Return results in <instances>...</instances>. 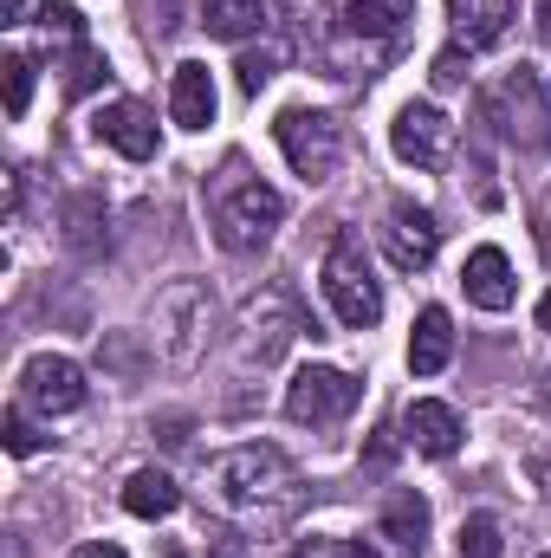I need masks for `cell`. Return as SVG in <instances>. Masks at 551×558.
Segmentation results:
<instances>
[{"label": "cell", "mask_w": 551, "mask_h": 558, "mask_svg": "<svg viewBox=\"0 0 551 558\" xmlns=\"http://www.w3.org/2000/svg\"><path fill=\"white\" fill-rule=\"evenodd\" d=\"M480 124H493V137L513 143V149H546L551 143V92L532 65H513L500 72L487 92H480Z\"/></svg>", "instance_id": "obj_1"}, {"label": "cell", "mask_w": 551, "mask_h": 558, "mask_svg": "<svg viewBox=\"0 0 551 558\" xmlns=\"http://www.w3.org/2000/svg\"><path fill=\"white\" fill-rule=\"evenodd\" d=\"M285 487H292V461L279 454L273 441H247V448H234V454L215 468V494H221L234 513L273 507V500H285Z\"/></svg>", "instance_id": "obj_2"}, {"label": "cell", "mask_w": 551, "mask_h": 558, "mask_svg": "<svg viewBox=\"0 0 551 558\" xmlns=\"http://www.w3.org/2000/svg\"><path fill=\"white\" fill-rule=\"evenodd\" d=\"M325 299H331L338 325H351V331H370L383 318V286L370 274L357 234H338L331 241V254H325Z\"/></svg>", "instance_id": "obj_3"}, {"label": "cell", "mask_w": 551, "mask_h": 558, "mask_svg": "<svg viewBox=\"0 0 551 558\" xmlns=\"http://www.w3.org/2000/svg\"><path fill=\"white\" fill-rule=\"evenodd\" d=\"M279 221H285V195L267 189L260 175L234 182V189L221 195V208H215V234H221L228 254H260V247L273 241Z\"/></svg>", "instance_id": "obj_4"}, {"label": "cell", "mask_w": 551, "mask_h": 558, "mask_svg": "<svg viewBox=\"0 0 551 558\" xmlns=\"http://www.w3.org/2000/svg\"><path fill=\"white\" fill-rule=\"evenodd\" d=\"M273 137H279V149H285V162H292L305 182H331V169H338V156H344V124H338L331 111L292 105V111L273 118Z\"/></svg>", "instance_id": "obj_5"}, {"label": "cell", "mask_w": 551, "mask_h": 558, "mask_svg": "<svg viewBox=\"0 0 551 558\" xmlns=\"http://www.w3.org/2000/svg\"><path fill=\"white\" fill-rule=\"evenodd\" d=\"M357 377L351 371H338V364H305L292 384H285V416L292 422H344L351 410H357Z\"/></svg>", "instance_id": "obj_6"}, {"label": "cell", "mask_w": 551, "mask_h": 558, "mask_svg": "<svg viewBox=\"0 0 551 558\" xmlns=\"http://www.w3.org/2000/svg\"><path fill=\"white\" fill-rule=\"evenodd\" d=\"M20 403H33L46 416H72L85 403V371L59 351H39V357L20 364Z\"/></svg>", "instance_id": "obj_7"}, {"label": "cell", "mask_w": 551, "mask_h": 558, "mask_svg": "<svg viewBox=\"0 0 551 558\" xmlns=\"http://www.w3.org/2000/svg\"><path fill=\"white\" fill-rule=\"evenodd\" d=\"M390 143H396V156H403L409 169H448V156H454V124H448L434 105H403L396 124H390Z\"/></svg>", "instance_id": "obj_8"}, {"label": "cell", "mask_w": 551, "mask_h": 558, "mask_svg": "<svg viewBox=\"0 0 551 558\" xmlns=\"http://www.w3.org/2000/svg\"><path fill=\"white\" fill-rule=\"evenodd\" d=\"M421 546H428V500L415 487H396L377 520V546L357 558H421Z\"/></svg>", "instance_id": "obj_9"}, {"label": "cell", "mask_w": 551, "mask_h": 558, "mask_svg": "<svg viewBox=\"0 0 551 558\" xmlns=\"http://www.w3.org/2000/svg\"><path fill=\"white\" fill-rule=\"evenodd\" d=\"M383 247H390V260H396L403 274H421V267L441 254V221H434L428 208H415V202H396V208H390V228H383Z\"/></svg>", "instance_id": "obj_10"}, {"label": "cell", "mask_w": 551, "mask_h": 558, "mask_svg": "<svg viewBox=\"0 0 551 558\" xmlns=\"http://www.w3.org/2000/svg\"><path fill=\"white\" fill-rule=\"evenodd\" d=\"M91 131H98V143H111V149L131 156V162H149V156H156V118H149L143 105H131V98L105 105V111L91 118Z\"/></svg>", "instance_id": "obj_11"}, {"label": "cell", "mask_w": 551, "mask_h": 558, "mask_svg": "<svg viewBox=\"0 0 551 558\" xmlns=\"http://www.w3.org/2000/svg\"><path fill=\"white\" fill-rule=\"evenodd\" d=\"M461 286H467V299H474L480 312H506V305L519 299L513 260H506L500 247H474V254H467V267H461Z\"/></svg>", "instance_id": "obj_12"}, {"label": "cell", "mask_w": 551, "mask_h": 558, "mask_svg": "<svg viewBox=\"0 0 551 558\" xmlns=\"http://www.w3.org/2000/svg\"><path fill=\"white\" fill-rule=\"evenodd\" d=\"M448 20H454L461 46L480 52V46H500L506 39V26L519 20V0H448Z\"/></svg>", "instance_id": "obj_13"}, {"label": "cell", "mask_w": 551, "mask_h": 558, "mask_svg": "<svg viewBox=\"0 0 551 558\" xmlns=\"http://www.w3.org/2000/svg\"><path fill=\"white\" fill-rule=\"evenodd\" d=\"M403 435H409L415 454H428V461H448L454 448H461V416L448 410V403H409L403 410Z\"/></svg>", "instance_id": "obj_14"}, {"label": "cell", "mask_w": 551, "mask_h": 558, "mask_svg": "<svg viewBox=\"0 0 551 558\" xmlns=\"http://www.w3.org/2000/svg\"><path fill=\"white\" fill-rule=\"evenodd\" d=\"M169 118L182 124V131H208L215 124V78H208V65H175V78H169Z\"/></svg>", "instance_id": "obj_15"}, {"label": "cell", "mask_w": 551, "mask_h": 558, "mask_svg": "<svg viewBox=\"0 0 551 558\" xmlns=\"http://www.w3.org/2000/svg\"><path fill=\"white\" fill-rule=\"evenodd\" d=\"M247 351L260 357V364H273L279 351H285V338L298 331V318H292V305H285V292H260V299H247Z\"/></svg>", "instance_id": "obj_16"}, {"label": "cell", "mask_w": 551, "mask_h": 558, "mask_svg": "<svg viewBox=\"0 0 551 558\" xmlns=\"http://www.w3.org/2000/svg\"><path fill=\"white\" fill-rule=\"evenodd\" d=\"M409 13H415V0H344V7H338L344 33H351V39H377V46H390Z\"/></svg>", "instance_id": "obj_17"}, {"label": "cell", "mask_w": 551, "mask_h": 558, "mask_svg": "<svg viewBox=\"0 0 551 558\" xmlns=\"http://www.w3.org/2000/svg\"><path fill=\"white\" fill-rule=\"evenodd\" d=\"M448 357H454V318L441 305H428L409 331V371L415 377H434V371H448Z\"/></svg>", "instance_id": "obj_18"}, {"label": "cell", "mask_w": 551, "mask_h": 558, "mask_svg": "<svg viewBox=\"0 0 551 558\" xmlns=\"http://www.w3.org/2000/svg\"><path fill=\"white\" fill-rule=\"evenodd\" d=\"M182 507V487L162 474V468H137L131 481H124V513H137V520H169Z\"/></svg>", "instance_id": "obj_19"}, {"label": "cell", "mask_w": 551, "mask_h": 558, "mask_svg": "<svg viewBox=\"0 0 551 558\" xmlns=\"http://www.w3.org/2000/svg\"><path fill=\"white\" fill-rule=\"evenodd\" d=\"M260 20H267L260 0H201V26L215 39H247V33H260Z\"/></svg>", "instance_id": "obj_20"}, {"label": "cell", "mask_w": 551, "mask_h": 558, "mask_svg": "<svg viewBox=\"0 0 551 558\" xmlns=\"http://www.w3.org/2000/svg\"><path fill=\"white\" fill-rule=\"evenodd\" d=\"M500 546H506V539H500V520H493V513H467L461 533H454V553L461 558H500Z\"/></svg>", "instance_id": "obj_21"}, {"label": "cell", "mask_w": 551, "mask_h": 558, "mask_svg": "<svg viewBox=\"0 0 551 558\" xmlns=\"http://www.w3.org/2000/svg\"><path fill=\"white\" fill-rule=\"evenodd\" d=\"M98 228H105V208H98V195H78V202L65 208V241H72L78 254H98Z\"/></svg>", "instance_id": "obj_22"}, {"label": "cell", "mask_w": 551, "mask_h": 558, "mask_svg": "<svg viewBox=\"0 0 551 558\" xmlns=\"http://www.w3.org/2000/svg\"><path fill=\"white\" fill-rule=\"evenodd\" d=\"M279 59H285L279 46H260V52H241V92H247V98H254V92H267V85L279 78Z\"/></svg>", "instance_id": "obj_23"}, {"label": "cell", "mask_w": 551, "mask_h": 558, "mask_svg": "<svg viewBox=\"0 0 551 558\" xmlns=\"http://www.w3.org/2000/svg\"><path fill=\"white\" fill-rule=\"evenodd\" d=\"M39 26H46V33H59L65 46H85V20H78V7H72V0H46V7H39Z\"/></svg>", "instance_id": "obj_24"}, {"label": "cell", "mask_w": 551, "mask_h": 558, "mask_svg": "<svg viewBox=\"0 0 551 558\" xmlns=\"http://www.w3.org/2000/svg\"><path fill=\"white\" fill-rule=\"evenodd\" d=\"M26 105H33V59L13 52L7 59V118H26Z\"/></svg>", "instance_id": "obj_25"}, {"label": "cell", "mask_w": 551, "mask_h": 558, "mask_svg": "<svg viewBox=\"0 0 551 558\" xmlns=\"http://www.w3.org/2000/svg\"><path fill=\"white\" fill-rule=\"evenodd\" d=\"M0 435H7V454H39V428L26 422V410H7V422H0Z\"/></svg>", "instance_id": "obj_26"}, {"label": "cell", "mask_w": 551, "mask_h": 558, "mask_svg": "<svg viewBox=\"0 0 551 558\" xmlns=\"http://www.w3.org/2000/svg\"><path fill=\"white\" fill-rule=\"evenodd\" d=\"M98 78H111V59H105V52H91V46H78V59H72V98H78V92H91Z\"/></svg>", "instance_id": "obj_27"}, {"label": "cell", "mask_w": 551, "mask_h": 558, "mask_svg": "<svg viewBox=\"0 0 551 558\" xmlns=\"http://www.w3.org/2000/svg\"><path fill=\"white\" fill-rule=\"evenodd\" d=\"M428 78H434V92H454V85H461V78H467V59H461V46H454V52H441V59H434V72H428Z\"/></svg>", "instance_id": "obj_28"}, {"label": "cell", "mask_w": 551, "mask_h": 558, "mask_svg": "<svg viewBox=\"0 0 551 558\" xmlns=\"http://www.w3.org/2000/svg\"><path fill=\"white\" fill-rule=\"evenodd\" d=\"M72 558H124V546H111V539H91V546H78Z\"/></svg>", "instance_id": "obj_29"}, {"label": "cell", "mask_w": 551, "mask_h": 558, "mask_svg": "<svg viewBox=\"0 0 551 558\" xmlns=\"http://www.w3.org/2000/svg\"><path fill=\"white\" fill-rule=\"evenodd\" d=\"M539 33H546V46H551V0H539Z\"/></svg>", "instance_id": "obj_30"}, {"label": "cell", "mask_w": 551, "mask_h": 558, "mask_svg": "<svg viewBox=\"0 0 551 558\" xmlns=\"http://www.w3.org/2000/svg\"><path fill=\"white\" fill-rule=\"evenodd\" d=\"M215 558H247V553H241L234 539H221V546H215Z\"/></svg>", "instance_id": "obj_31"}, {"label": "cell", "mask_w": 551, "mask_h": 558, "mask_svg": "<svg viewBox=\"0 0 551 558\" xmlns=\"http://www.w3.org/2000/svg\"><path fill=\"white\" fill-rule=\"evenodd\" d=\"M20 7H26V0H0V20H20Z\"/></svg>", "instance_id": "obj_32"}, {"label": "cell", "mask_w": 551, "mask_h": 558, "mask_svg": "<svg viewBox=\"0 0 551 558\" xmlns=\"http://www.w3.org/2000/svg\"><path fill=\"white\" fill-rule=\"evenodd\" d=\"M539 325H546V331H551V292H546V299H539Z\"/></svg>", "instance_id": "obj_33"}, {"label": "cell", "mask_w": 551, "mask_h": 558, "mask_svg": "<svg viewBox=\"0 0 551 558\" xmlns=\"http://www.w3.org/2000/svg\"><path fill=\"white\" fill-rule=\"evenodd\" d=\"M539 397H546V403H551V371H546V390H539Z\"/></svg>", "instance_id": "obj_34"}, {"label": "cell", "mask_w": 551, "mask_h": 558, "mask_svg": "<svg viewBox=\"0 0 551 558\" xmlns=\"http://www.w3.org/2000/svg\"><path fill=\"white\" fill-rule=\"evenodd\" d=\"M546 558H551V553H546Z\"/></svg>", "instance_id": "obj_35"}]
</instances>
